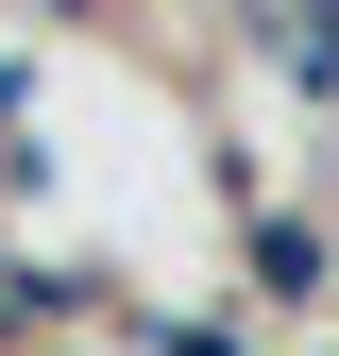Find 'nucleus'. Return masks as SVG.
I'll use <instances>...</instances> for the list:
<instances>
[{"mask_svg": "<svg viewBox=\"0 0 339 356\" xmlns=\"http://www.w3.org/2000/svg\"><path fill=\"white\" fill-rule=\"evenodd\" d=\"M272 68L322 102V85H339V0H288V17H272Z\"/></svg>", "mask_w": 339, "mask_h": 356, "instance_id": "1", "label": "nucleus"}, {"mask_svg": "<svg viewBox=\"0 0 339 356\" xmlns=\"http://www.w3.org/2000/svg\"><path fill=\"white\" fill-rule=\"evenodd\" d=\"M254 289H272V305L322 289V238H306V220H254Z\"/></svg>", "mask_w": 339, "mask_h": 356, "instance_id": "2", "label": "nucleus"}, {"mask_svg": "<svg viewBox=\"0 0 339 356\" xmlns=\"http://www.w3.org/2000/svg\"><path fill=\"white\" fill-rule=\"evenodd\" d=\"M153 356H238V339H221V323H170V339H153Z\"/></svg>", "mask_w": 339, "mask_h": 356, "instance_id": "3", "label": "nucleus"}]
</instances>
